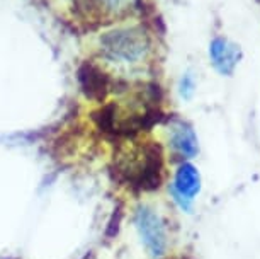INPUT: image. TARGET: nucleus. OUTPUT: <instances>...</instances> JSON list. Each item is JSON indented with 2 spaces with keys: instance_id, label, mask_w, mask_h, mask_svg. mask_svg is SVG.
<instances>
[{
  "instance_id": "6",
  "label": "nucleus",
  "mask_w": 260,
  "mask_h": 259,
  "mask_svg": "<svg viewBox=\"0 0 260 259\" xmlns=\"http://www.w3.org/2000/svg\"><path fill=\"white\" fill-rule=\"evenodd\" d=\"M141 4L143 0H85V9L94 17L122 19L138 11Z\"/></svg>"
},
{
  "instance_id": "3",
  "label": "nucleus",
  "mask_w": 260,
  "mask_h": 259,
  "mask_svg": "<svg viewBox=\"0 0 260 259\" xmlns=\"http://www.w3.org/2000/svg\"><path fill=\"white\" fill-rule=\"evenodd\" d=\"M136 227L143 239L145 246L153 256H161L165 251V228L160 217L148 207H141L136 212Z\"/></svg>"
},
{
  "instance_id": "9",
  "label": "nucleus",
  "mask_w": 260,
  "mask_h": 259,
  "mask_svg": "<svg viewBox=\"0 0 260 259\" xmlns=\"http://www.w3.org/2000/svg\"><path fill=\"white\" fill-rule=\"evenodd\" d=\"M194 79L190 77V73H185V75L182 77V80H180V96L184 97V99H189L190 96L194 94Z\"/></svg>"
},
{
  "instance_id": "8",
  "label": "nucleus",
  "mask_w": 260,
  "mask_h": 259,
  "mask_svg": "<svg viewBox=\"0 0 260 259\" xmlns=\"http://www.w3.org/2000/svg\"><path fill=\"white\" fill-rule=\"evenodd\" d=\"M170 143L174 150L184 159H190L198 154V136H196L192 126L185 121H177L172 126Z\"/></svg>"
},
{
  "instance_id": "5",
  "label": "nucleus",
  "mask_w": 260,
  "mask_h": 259,
  "mask_svg": "<svg viewBox=\"0 0 260 259\" xmlns=\"http://www.w3.org/2000/svg\"><path fill=\"white\" fill-rule=\"evenodd\" d=\"M78 82H80V89L83 91V94L95 102L104 101L111 89L109 77L94 63H83L78 68Z\"/></svg>"
},
{
  "instance_id": "4",
  "label": "nucleus",
  "mask_w": 260,
  "mask_h": 259,
  "mask_svg": "<svg viewBox=\"0 0 260 259\" xmlns=\"http://www.w3.org/2000/svg\"><path fill=\"white\" fill-rule=\"evenodd\" d=\"M209 58L221 75H232L242 60V50L226 38H214L209 45Z\"/></svg>"
},
{
  "instance_id": "2",
  "label": "nucleus",
  "mask_w": 260,
  "mask_h": 259,
  "mask_svg": "<svg viewBox=\"0 0 260 259\" xmlns=\"http://www.w3.org/2000/svg\"><path fill=\"white\" fill-rule=\"evenodd\" d=\"M101 56L117 67H133L146 58L150 38L143 27L127 26L107 31L99 40Z\"/></svg>"
},
{
  "instance_id": "7",
  "label": "nucleus",
  "mask_w": 260,
  "mask_h": 259,
  "mask_svg": "<svg viewBox=\"0 0 260 259\" xmlns=\"http://www.w3.org/2000/svg\"><path fill=\"white\" fill-rule=\"evenodd\" d=\"M201 189V178L198 169L192 164H182L175 174L174 183V194L179 202L180 208L189 210L190 202Z\"/></svg>"
},
{
  "instance_id": "1",
  "label": "nucleus",
  "mask_w": 260,
  "mask_h": 259,
  "mask_svg": "<svg viewBox=\"0 0 260 259\" xmlns=\"http://www.w3.org/2000/svg\"><path fill=\"white\" fill-rule=\"evenodd\" d=\"M114 172L119 181L140 191H153L160 188L164 178V152L155 141L141 143L127 154L116 157Z\"/></svg>"
}]
</instances>
